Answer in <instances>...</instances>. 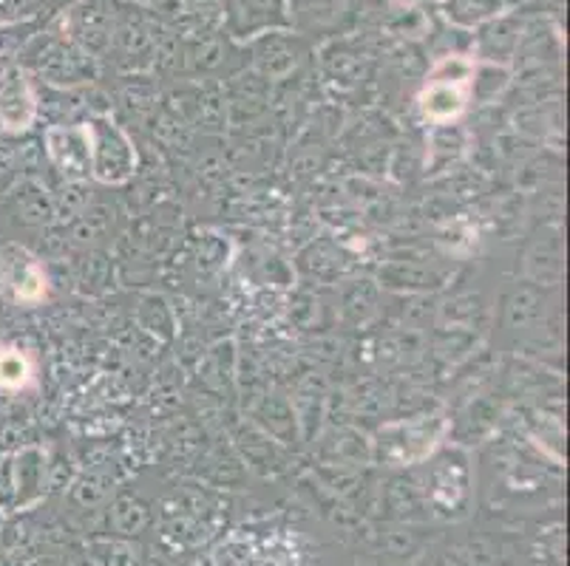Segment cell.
Instances as JSON below:
<instances>
[{"mask_svg": "<svg viewBox=\"0 0 570 566\" xmlns=\"http://www.w3.org/2000/svg\"><path fill=\"white\" fill-rule=\"evenodd\" d=\"M511 82H514V71L505 66L476 62L474 77H471V106H494L505 97Z\"/></svg>", "mask_w": 570, "mask_h": 566, "instance_id": "obj_26", "label": "cell"}, {"mask_svg": "<svg viewBox=\"0 0 570 566\" xmlns=\"http://www.w3.org/2000/svg\"><path fill=\"white\" fill-rule=\"evenodd\" d=\"M245 60L253 75L264 82H284L298 75L304 57L309 54V43L298 38L293 29H269L245 40Z\"/></svg>", "mask_w": 570, "mask_h": 566, "instance_id": "obj_9", "label": "cell"}, {"mask_svg": "<svg viewBox=\"0 0 570 566\" xmlns=\"http://www.w3.org/2000/svg\"><path fill=\"white\" fill-rule=\"evenodd\" d=\"M35 383V360L18 342H0V394H20Z\"/></svg>", "mask_w": 570, "mask_h": 566, "instance_id": "obj_25", "label": "cell"}, {"mask_svg": "<svg viewBox=\"0 0 570 566\" xmlns=\"http://www.w3.org/2000/svg\"><path fill=\"white\" fill-rule=\"evenodd\" d=\"M429 459H432L429 487H432L434 502L443 507L460 505L469 493V454L460 445H452V448H438Z\"/></svg>", "mask_w": 570, "mask_h": 566, "instance_id": "obj_19", "label": "cell"}, {"mask_svg": "<svg viewBox=\"0 0 570 566\" xmlns=\"http://www.w3.org/2000/svg\"><path fill=\"white\" fill-rule=\"evenodd\" d=\"M137 324L157 340L168 342L176 335V315L163 295H142L137 306Z\"/></svg>", "mask_w": 570, "mask_h": 566, "instance_id": "obj_27", "label": "cell"}, {"mask_svg": "<svg viewBox=\"0 0 570 566\" xmlns=\"http://www.w3.org/2000/svg\"><path fill=\"white\" fill-rule=\"evenodd\" d=\"M227 34L238 43L269 29H289L287 0H225Z\"/></svg>", "mask_w": 570, "mask_h": 566, "instance_id": "obj_17", "label": "cell"}, {"mask_svg": "<svg viewBox=\"0 0 570 566\" xmlns=\"http://www.w3.org/2000/svg\"><path fill=\"white\" fill-rule=\"evenodd\" d=\"M51 278L43 258L35 256L29 247L3 244L0 247V295L20 309H32L43 304L49 295Z\"/></svg>", "mask_w": 570, "mask_h": 566, "instance_id": "obj_10", "label": "cell"}, {"mask_svg": "<svg viewBox=\"0 0 570 566\" xmlns=\"http://www.w3.org/2000/svg\"><path fill=\"white\" fill-rule=\"evenodd\" d=\"M465 148H469V137H465L463 122L429 128L426 173H449L465 156Z\"/></svg>", "mask_w": 570, "mask_h": 566, "instance_id": "obj_24", "label": "cell"}, {"mask_svg": "<svg viewBox=\"0 0 570 566\" xmlns=\"http://www.w3.org/2000/svg\"><path fill=\"white\" fill-rule=\"evenodd\" d=\"M377 280H381V287L395 289V292L426 295L443 289L449 284V272L434 264L417 261V258H401V261H389L386 267H381Z\"/></svg>", "mask_w": 570, "mask_h": 566, "instance_id": "obj_21", "label": "cell"}, {"mask_svg": "<svg viewBox=\"0 0 570 566\" xmlns=\"http://www.w3.org/2000/svg\"><path fill=\"white\" fill-rule=\"evenodd\" d=\"M40 119L38 82L18 62H0V137H26Z\"/></svg>", "mask_w": 570, "mask_h": 566, "instance_id": "obj_11", "label": "cell"}, {"mask_svg": "<svg viewBox=\"0 0 570 566\" xmlns=\"http://www.w3.org/2000/svg\"><path fill=\"white\" fill-rule=\"evenodd\" d=\"M269 419H273V425H267V434L269 436H276V439H284V436L289 434V428L295 430V411L293 408H289L287 403H284V399H278V397H267L262 403V408H258L256 411V423L258 425H264V423H269Z\"/></svg>", "mask_w": 570, "mask_h": 566, "instance_id": "obj_31", "label": "cell"}, {"mask_svg": "<svg viewBox=\"0 0 570 566\" xmlns=\"http://www.w3.org/2000/svg\"><path fill=\"white\" fill-rule=\"evenodd\" d=\"M559 289H542L531 280H517L500 300V329L517 340L531 342V349L553 351L562 349V311L557 300Z\"/></svg>", "mask_w": 570, "mask_h": 566, "instance_id": "obj_2", "label": "cell"}, {"mask_svg": "<svg viewBox=\"0 0 570 566\" xmlns=\"http://www.w3.org/2000/svg\"><path fill=\"white\" fill-rule=\"evenodd\" d=\"M517 434L520 439L531 443L553 461H562V443H564V425H562V405L551 403H533L522 405L517 411Z\"/></svg>", "mask_w": 570, "mask_h": 566, "instance_id": "obj_18", "label": "cell"}, {"mask_svg": "<svg viewBox=\"0 0 570 566\" xmlns=\"http://www.w3.org/2000/svg\"><path fill=\"white\" fill-rule=\"evenodd\" d=\"M75 278L86 295L106 292L108 284H111V261H108V256H102L100 249H86L82 261L77 264Z\"/></svg>", "mask_w": 570, "mask_h": 566, "instance_id": "obj_29", "label": "cell"}, {"mask_svg": "<svg viewBox=\"0 0 570 566\" xmlns=\"http://www.w3.org/2000/svg\"><path fill=\"white\" fill-rule=\"evenodd\" d=\"M452 425V414L443 408H432V411L426 408V411L409 414V417L389 419V423L377 425V430L372 434V450L386 465H420L449 443Z\"/></svg>", "mask_w": 570, "mask_h": 566, "instance_id": "obj_4", "label": "cell"}, {"mask_svg": "<svg viewBox=\"0 0 570 566\" xmlns=\"http://www.w3.org/2000/svg\"><path fill=\"white\" fill-rule=\"evenodd\" d=\"M88 162H91V181L106 187H122L134 181L139 170V150L128 128L111 111L88 113Z\"/></svg>", "mask_w": 570, "mask_h": 566, "instance_id": "obj_5", "label": "cell"}, {"mask_svg": "<svg viewBox=\"0 0 570 566\" xmlns=\"http://www.w3.org/2000/svg\"><path fill=\"white\" fill-rule=\"evenodd\" d=\"M40 150L46 162L60 181H91V162H88L86 122H55L46 125L40 137Z\"/></svg>", "mask_w": 570, "mask_h": 566, "instance_id": "obj_12", "label": "cell"}, {"mask_svg": "<svg viewBox=\"0 0 570 566\" xmlns=\"http://www.w3.org/2000/svg\"><path fill=\"white\" fill-rule=\"evenodd\" d=\"M51 454L46 445L26 443L0 454V513L29 510L46 496Z\"/></svg>", "mask_w": 570, "mask_h": 566, "instance_id": "obj_7", "label": "cell"}, {"mask_svg": "<svg viewBox=\"0 0 570 566\" xmlns=\"http://www.w3.org/2000/svg\"><path fill=\"white\" fill-rule=\"evenodd\" d=\"M14 62L38 86L55 88V91H82L100 80L102 69L95 57H88L80 46L71 43L63 31L57 29V23L38 34H29L20 43Z\"/></svg>", "mask_w": 570, "mask_h": 566, "instance_id": "obj_1", "label": "cell"}, {"mask_svg": "<svg viewBox=\"0 0 570 566\" xmlns=\"http://www.w3.org/2000/svg\"><path fill=\"white\" fill-rule=\"evenodd\" d=\"M117 26V0H71L57 18V29L97 62L108 60Z\"/></svg>", "mask_w": 570, "mask_h": 566, "instance_id": "obj_8", "label": "cell"}, {"mask_svg": "<svg viewBox=\"0 0 570 566\" xmlns=\"http://www.w3.org/2000/svg\"><path fill=\"white\" fill-rule=\"evenodd\" d=\"M57 225L69 227L75 218L91 207V187L88 181H60V190H55Z\"/></svg>", "mask_w": 570, "mask_h": 566, "instance_id": "obj_28", "label": "cell"}, {"mask_svg": "<svg viewBox=\"0 0 570 566\" xmlns=\"http://www.w3.org/2000/svg\"><path fill=\"white\" fill-rule=\"evenodd\" d=\"M154 12L165 29L183 40H199L227 31V14L219 0H159Z\"/></svg>", "mask_w": 570, "mask_h": 566, "instance_id": "obj_14", "label": "cell"}, {"mask_svg": "<svg viewBox=\"0 0 570 566\" xmlns=\"http://www.w3.org/2000/svg\"><path fill=\"white\" fill-rule=\"evenodd\" d=\"M321 66L338 86H357L366 77V54L346 34L321 43Z\"/></svg>", "mask_w": 570, "mask_h": 566, "instance_id": "obj_23", "label": "cell"}, {"mask_svg": "<svg viewBox=\"0 0 570 566\" xmlns=\"http://www.w3.org/2000/svg\"><path fill=\"white\" fill-rule=\"evenodd\" d=\"M522 278L542 289H559L564 278V244L562 227H537L522 249Z\"/></svg>", "mask_w": 570, "mask_h": 566, "instance_id": "obj_15", "label": "cell"}, {"mask_svg": "<svg viewBox=\"0 0 570 566\" xmlns=\"http://www.w3.org/2000/svg\"><path fill=\"white\" fill-rule=\"evenodd\" d=\"M476 60L469 51H454V54H440L432 62V69L423 77V86L417 91V117L429 125H454L463 122L471 111V77H474Z\"/></svg>", "mask_w": 570, "mask_h": 566, "instance_id": "obj_3", "label": "cell"}, {"mask_svg": "<svg viewBox=\"0 0 570 566\" xmlns=\"http://www.w3.org/2000/svg\"><path fill=\"white\" fill-rule=\"evenodd\" d=\"M163 31L165 26L159 23L154 7L117 0V26L106 62L119 75H151Z\"/></svg>", "mask_w": 570, "mask_h": 566, "instance_id": "obj_6", "label": "cell"}, {"mask_svg": "<svg viewBox=\"0 0 570 566\" xmlns=\"http://www.w3.org/2000/svg\"><path fill=\"white\" fill-rule=\"evenodd\" d=\"M287 23L309 46H321L346 34L352 23V0H287Z\"/></svg>", "mask_w": 570, "mask_h": 566, "instance_id": "obj_13", "label": "cell"}, {"mask_svg": "<svg viewBox=\"0 0 570 566\" xmlns=\"http://www.w3.org/2000/svg\"><path fill=\"white\" fill-rule=\"evenodd\" d=\"M7 199L14 221H20L23 227L46 230V227L57 225L55 190L46 187L38 176H32V179H20L18 185L9 190Z\"/></svg>", "mask_w": 570, "mask_h": 566, "instance_id": "obj_20", "label": "cell"}, {"mask_svg": "<svg viewBox=\"0 0 570 566\" xmlns=\"http://www.w3.org/2000/svg\"><path fill=\"white\" fill-rule=\"evenodd\" d=\"M520 7H525V0H438L440 18L465 34Z\"/></svg>", "mask_w": 570, "mask_h": 566, "instance_id": "obj_22", "label": "cell"}, {"mask_svg": "<svg viewBox=\"0 0 570 566\" xmlns=\"http://www.w3.org/2000/svg\"><path fill=\"white\" fill-rule=\"evenodd\" d=\"M525 20L528 14H522V7L514 9V12L489 20L485 26L471 31L469 54L474 57L476 62H489V66H505V69H511L517 49H520Z\"/></svg>", "mask_w": 570, "mask_h": 566, "instance_id": "obj_16", "label": "cell"}, {"mask_svg": "<svg viewBox=\"0 0 570 566\" xmlns=\"http://www.w3.org/2000/svg\"><path fill=\"white\" fill-rule=\"evenodd\" d=\"M20 137H0V196H7L20 179H26L23 142Z\"/></svg>", "mask_w": 570, "mask_h": 566, "instance_id": "obj_30", "label": "cell"}]
</instances>
